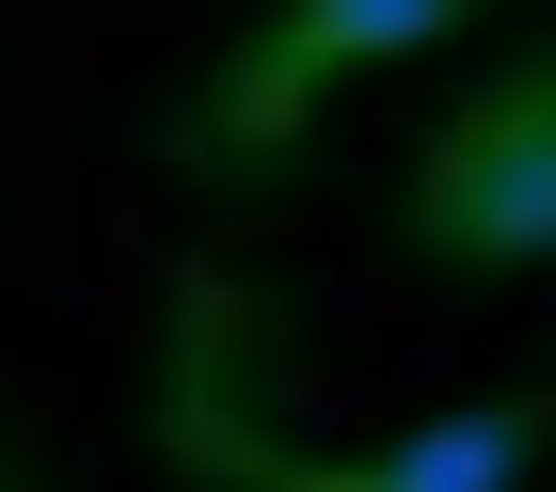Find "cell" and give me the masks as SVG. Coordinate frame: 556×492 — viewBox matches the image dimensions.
Returning <instances> with one entry per match:
<instances>
[{
	"label": "cell",
	"mask_w": 556,
	"mask_h": 492,
	"mask_svg": "<svg viewBox=\"0 0 556 492\" xmlns=\"http://www.w3.org/2000/svg\"><path fill=\"white\" fill-rule=\"evenodd\" d=\"M287 398H302V350L223 254H191L160 302V350H143V461L175 492H525L556 461V413L541 398H493V413H445L382 461H302L287 445Z\"/></svg>",
	"instance_id": "6da1fadb"
},
{
	"label": "cell",
	"mask_w": 556,
	"mask_h": 492,
	"mask_svg": "<svg viewBox=\"0 0 556 492\" xmlns=\"http://www.w3.org/2000/svg\"><path fill=\"white\" fill-rule=\"evenodd\" d=\"M382 254L414 287H509L556 270V33H525L493 80H462L382 175Z\"/></svg>",
	"instance_id": "7a4b0ae2"
},
{
	"label": "cell",
	"mask_w": 556,
	"mask_h": 492,
	"mask_svg": "<svg viewBox=\"0 0 556 492\" xmlns=\"http://www.w3.org/2000/svg\"><path fill=\"white\" fill-rule=\"evenodd\" d=\"M462 16H493V0H255V16H239V33L175 80L160 160L191 175V191H270V175L302 160V127H318V96H334L350 64L445 48Z\"/></svg>",
	"instance_id": "3957f363"
},
{
	"label": "cell",
	"mask_w": 556,
	"mask_h": 492,
	"mask_svg": "<svg viewBox=\"0 0 556 492\" xmlns=\"http://www.w3.org/2000/svg\"><path fill=\"white\" fill-rule=\"evenodd\" d=\"M0 492H48V461H33V429L0 413Z\"/></svg>",
	"instance_id": "277c9868"
}]
</instances>
